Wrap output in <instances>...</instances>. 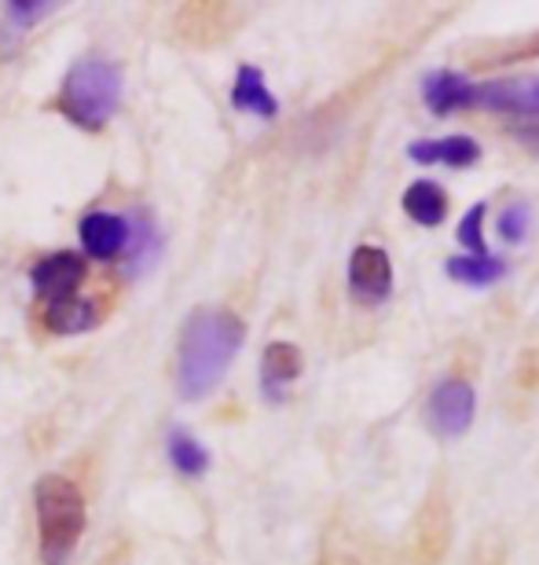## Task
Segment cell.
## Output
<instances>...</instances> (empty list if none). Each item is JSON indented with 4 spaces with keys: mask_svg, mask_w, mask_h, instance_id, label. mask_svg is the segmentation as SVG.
Returning <instances> with one entry per match:
<instances>
[{
    "mask_svg": "<svg viewBox=\"0 0 539 565\" xmlns=\"http://www.w3.org/2000/svg\"><path fill=\"white\" fill-rule=\"evenodd\" d=\"M246 342V323L231 309H195L180 331L176 386L184 401H198L228 375Z\"/></svg>",
    "mask_w": 539,
    "mask_h": 565,
    "instance_id": "obj_1",
    "label": "cell"
},
{
    "mask_svg": "<svg viewBox=\"0 0 539 565\" xmlns=\"http://www.w3.org/2000/svg\"><path fill=\"white\" fill-rule=\"evenodd\" d=\"M33 507H37V533H41V562L66 565L74 558L85 536V495L63 473H44L33 484Z\"/></svg>",
    "mask_w": 539,
    "mask_h": 565,
    "instance_id": "obj_2",
    "label": "cell"
},
{
    "mask_svg": "<svg viewBox=\"0 0 539 565\" xmlns=\"http://www.w3.org/2000/svg\"><path fill=\"white\" fill-rule=\"evenodd\" d=\"M121 104V71L118 63L104 55H85L71 66L60 93L63 118H71L77 129H104Z\"/></svg>",
    "mask_w": 539,
    "mask_h": 565,
    "instance_id": "obj_3",
    "label": "cell"
},
{
    "mask_svg": "<svg viewBox=\"0 0 539 565\" xmlns=\"http://www.w3.org/2000/svg\"><path fill=\"white\" fill-rule=\"evenodd\" d=\"M474 412H477L474 386L463 379H444L430 393V401H425V426L441 440H455L474 426Z\"/></svg>",
    "mask_w": 539,
    "mask_h": 565,
    "instance_id": "obj_4",
    "label": "cell"
},
{
    "mask_svg": "<svg viewBox=\"0 0 539 565\" xmlns=\"http://www.w3.org/2000/svg\"><path fill=\"white\" fill-rule=\"evenodd\" d=\"M470 107H485L496 115L539 118V74L532 77H499V82L470 88Z\"/></svg>",
    "mask_w": 539,
    "mask_h": 565,
    "instance_id": "obj_5",
    "label": "cell"
},
{
    "mask_svg": "<svg viewBox=\"0 0 539 565\" xmlns=\"http://www.w3.org/2000/svg\"><path fill=\"white\" fill-rule=\"evenodd\" d=\"M349 290L359 305H381L392 294V265L381 246H356L353 250Z\"/></svg>",
    "mask_w": 539,
    "mask_h": 565,
    "instance_id": "obj_6",
    "label": "cell"
},
{
    "mask_svg": "<svg viewBox=\"0 0 539 565\" xmlns=\"http://www.w3.org/2000/svg\"><path fill=\"white\" fill-rule=\"evenodd\" d=\"M33 290L41 294L44 301H63V298H74L77 287L85 282V257H77L71 250H60V254H48L33 265Z\"/></svg>",
    "mask_w": 539,
    "mask_h": 565,
    "instance_id": "obj_7",
    "label": "cell"
},
{
    "mask_svg": "<svg viewBox=\"0 0 539 565\" xmlns=\"http://www.w3.org/2000/svg\"><path fill=\"white\" fill-rule=\"evenodd\" d=\"M121 217H126V228H129L126 250H121V257H126L129 276L151 273V268L159 265L162 246H165V243H162L159 221H154L148 210H129V213H121Z\"/></svg>",
    "mask_w": 539,
    "mask_h": 565,
    "instance_id": "obj_8",
    "label": "cell"
},
{
    "mask_svg": "<svg viewBox=\"0 0 539 565\" xmlns=\"http://www.w3.org/2000/svg\"><path fill=\"white\" fill-rule=\"evenodd\" d=\"M77 235H82L85 254H93L96 262H115V257H121V250H126L129 228H126V217H121V213L93 210V213H85L82 224H77Z\"/></svg>",
    "mask_w": 539,
    "mask_h": 565,
    "instance_id": "obj_9",
    "label": "cell"
},
{
    "mask_svg": "<svg viewBox=\"0 0 539 565\" xmlns=\"http://www.w3.org/2000/svg\"><path fill=\"white\" fill-rule=\"evenodd\" d=\"M305 371V356L294 342H272L261 356V393L265 401L279 404L287 397V390L294 386Z\"/></svg>",
    "mask_w": 539,
    "mask_h": 565,
    "instance_id": "obj_10",
    "label": "cell"
},
{
    "mask_svg": "<svg viewBox=\"0 0 539 565\" xmlns=\"http://www.w3.org/2000/svg\"><path fill=\"white\" fill-rule=\"evenodd\" d=\"M408 158L419 166H452V169H470L481 162V143L474 137H444V140H411Z\"/></svg>",
    "mask_w": 539,
    "mask_h": 565,
    "instance_id": "obj_11",
    "label": "cell"
},
{
    "mask_svg": "<svg viewBox=\"0 0 539 565\" xmlns=\"http://www.w3.org/2000/svg\"><path fill=\"white\" fill-rule=\"evenodd\" d=\"M231 104L235 110H246L254 118H265L272 121L279 115V99L268 93L265 85V74L257 71L254 63H242L239 74H235V85H231Z\"/></svg>",
    "mask_w": 539,
    "mask_h": 565,
    "instance_id": "obj_12",
    "label": "cell"
},
{
    "mask_svg": "<svg viewBox=\"0 0 539 565\" xmlns=\"http://www.w3.org/2000/svg\"><path fill=\"white\" fill-rule=\"evenodd\" d=\"M539 60V33H525V38H503L492 44H481L466 55V63L474 71H485V66H521Z\"/></svg>",
    "mask_w": 539,
    "mask_h": 565,
    "instance_id": "obj_13",
    "label": "cell"
},
{
    "mask_svg": "<svg viewBox=\"0 0 539 565\" xmlns=\"http://www.w3.org/2000/svg\"><path fill=\"white\" fill-rule=\"evenodd\" d=\"M470 85L459 71H430L422 77V99L433 115H452L459 107H470Z\"/></svg>",
    "mask_w": 539,
    "mask_h": 565,
    "instance_id": "obj_14",
    "label": "cell"
},
{
    "mask_svg": "<svg viewBox=\"0 0 539 565\" xmlns=\"http://www.w3.org/2000/svg\"><path fill=\"white\" fill-rule=\"evenodd\" d=\"M44 327H48L52 334H85L93 331L99 323V309L88 298H63V301H48L41 312Z\"/></svg>",
    "mask_w": 539,
    "mask_h": 565,
    "instance_id": "obj_15",
    "label": "cell"
},
{
    "mask_svg": "<svg viewBox=\"0 0 539 565\" xmlns=\"http://www.w3.org/2000/svg\"><path fill=\"white\" fill-rule=\"evenodd\" d=\"M55 8H60V4H52V0H8L4 22H0V52H4V55L15 52L22 33L37 26L41 19H48Z\"/></svg>",
    "mask_w": 539,
    "mask_h": 565,
    "instance_id": "obj_16",
    "label": "cell"
},
{
    "mask_svg": "<svg viewBox=\"0 0 539 565\" xmlns=\"http://www.w3.org/2000/svg\"><path fill=\"white\" fill-rule=\"evenodd\" d=\"M403 213L422 224V228H436V224H444L448 217V195L441 184H433V180H414V184L403 191Z\"/></svg>",
    "mask_w": 539,
    "mask_h": 565,
    "instance_id": "obj_17",
    "label": "cell"
},
{
    "mask_svg": "<svg viewBox=\"0 0 539 565\" xmlns=\"http://www.w3.org/2000/svg\"><path fill=\"white\" fill-rule=\"evenodd\" d=\"M444 273L455 282H466V287H492L507 276V262L503 257H448Z\"/></svg>",
    "mask_w": 539,
    "mask_h": 565,
    "instance_id": "obj_18",
    "label": "cell"
},
{
    "mask_svg": "<svg viewBox=\"0 0 539 565\" xmlns=\"http://www.w3.org/2000/svg\"><path fill=\"white\" fill-rule=\"evenodd\" d=\"M165 451H170V462L184 478H202V473L209 470V451L202 448V440L191 437L187 429H170Z\"/></svg>",
    "mask_w": 539,
    "mask_h": 565,
    "instance_id": "obj_19",
    "label": "cell"
},
{
    "mask_svg": "<svg viewBox=\"0 0 539 565\" xmlns=\"http://www.w3.org/2000/svg\"><path fill=\"white\" fill-rule=\"evenodd\" d=\"M455 239L466 246L470 257H488V243H485V202H474L466 210V217L459 221Z\"/></svg>",
    "mask_w": 539,
    "mask_h": 565,
    "instance_id": "obj_20",
    "label": "cell"
},
{
    "mask_svg": "<svg viewBox=\"0 0 539 565\" xmlns=\"http://www.w3.org/2000/svg\"><path fill=\"white\" fill-rule=\"evenodd\" d=\"M496 232H499V239L510 243V246L525 243V239H529V232H532V210L525 206V202H518V206H507L499 213Z\"/></svg>",
    "mask_w": 539,
    "mask_h": 565,
    "instance_id": "obj_21",
    "label": "cell"
},
{
    "mask_svg": "<svg viewBox=\"0 0 539 565\" xmlns=\"http://www.w3.org/2000/svg\"><path fill=\"white\" fill-rule=\"evenodd\" d=\"M518 382L525 390H539V353H529L518 367Z\"/></svg>",
    "mask_w": 539,
    "mask_h": 565,
    "instance_id": "obj_22",
    "label": "cell"
},
{
    "mask_svg": "<svg viewBox=\"0 0 539 565\" xmlns=\"http://www.w3.org/2000/svg\"><path fill=\"white\" fill-rule=\"evenodd\" d=\"M514 137H518L521 143L539 147V126H521V129H514Z\"/></svg>",
    "mask_w": 539,
    "mask_h": 565,
    "instance_id": "obj_23",
    "label": "cell"
}]
</instances>
